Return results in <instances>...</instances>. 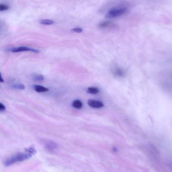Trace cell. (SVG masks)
Returning <instances> with one entry per match:
<instances>
[{"instance_id": "6da1fadb", "label": "cell", "mask_w": 172, "mask_h": 172, "mask_svg": "<svg viewBox=\"0 0 172 172\" xmlns=\"http://www.w3.org/2000/svg\"><path fill=\"white\" fill-rule=\"evenodd\" d=\"M32 155L29 153H20L9 158L4 162L6 167L11 166L16 163L25 161L31 158Z\"/></svg>"}, {"instance_id": "7a4b0ae2", "label": "cell", "mask_w": 172, "mask_h": 172, "mask_svg": "<svg viewBox=\"0 0 172 172\" xmlns=\"http://www.w3.org/2000/svg\"><path fill=\"white\" fill-rule=\"evenodd\" d=\"M127 9L126 8H115L109 11L107 13V18H111L119 17L126 13Z\"/></svg>"}, {"instance_id": "3957f363", "label": "cell", "mask_w": 172, "mask_h": 172, "mask_svg": "<svg viewBox=\"0 0 172 172\" xmlns=\"http://www.w3.org/2000/svg\"><path fill=\"white\" fill-rule=\"evenodd\" d=\"M11 50L14 53L25 52V51H31V52L37 53L39 52V51L38 50L26 47H24V46H21V47L13 48Z\"/></svg>"}, {"instance_id": "277c9868", "label": "cell", "mask_w": 172, "mask_h": 172, "mask_svg": "<svg viewBox=\"0 0 172 172\" xmlns=\"http://www.w3.org/2000/svg\"><path fill=\"white\" fill-rule=\"evenodd\" d=\"M88 104L90 107L95 108H101L104 106V104L102 102L94 100H89L88 101Z\"/></svg>"}, {"instance_id": "5b68a950", "label": "cell", "mask_w": 172, "mask_h": 172, "mask_svg": "<svg viewBox=\"0 0 172 172\" xmlns=\"http://www.w3.org/2000/svg\"><path fill=\"white\" fill-rule=\"evenodd\" d=\"M57 147V146L55 143L52 141H48L46 144L45 148L50 152L54 151Z\"/></svg>"}, {"instance_id": "8992f818", "label": "cell", "mask_w": 172, "mask_h": 172, "mask_svg": "<svg viewBox=\"0 0 172 172\" xmlns=\"http://www.w3.org/2000/svg\"><path fill=\"white\" fill-rule=\"evenodd\" d=\"M34 88L36 92L39 93L47 92L49 90L48 88L40 85H34Z\"/></svg>"}, {"instance_id": "52a82bcc", "label": "cell", "mask_w": 172, "mask_h": 172, "mask_svg": "<svg viewBox=\"0 0 172 172\" xmlns=\"http://www.w3.org/2000/svg\"><path fill=\"white\" fill-rule=\"evenodd\" d=\"M32 79L34 81H42L44 80V76L40 74H35L32 76Z\"/></svg>"}, {"instance_id": "ba28073f", "label": "cell", "mask_w": 172, "mask_h": 172, "mask_svg": "<svg viewBox=\"0 0 172 172\" xmlns=\"http://www.w3.org/2000/svg\"><path fill=\"white\" fill-rule=\"evenodd\" d=\"M72 105L74 108L79 109L82 108V103L80 100H76L74 101L73 102Z\"/></svg>"}, {"instance_id": "9c48e42d", "label": "cell", "mask_w": 172, "mask_h": 172, "mask_svg": "<svg viewBox=\"0 0 172 172\" xmlns=\"http://www.w3.org/2000/svg\"><path fill=\"white\" fill-rule=\"evenodd\" d=\"M112 24V23L110 21H105L102 22L99 25V26L102 28H104L110 26Z\"/></svg>"}, {"instance_id": "30bf717a", "label": "cell", "mask_w": 172, "mask_h": 172, "mask_svg": "<svg viewBox=\"0 0 172 172\" xmlns=\"http://www.w3.org/2000/svg\"><path fill=\"white\" fill-rule=\"evenodd\" d=\"M40 23L42 25H49L54 24L53 21L48 19L42 20L40 21Z\"/></svg>"}, {"instance_id": "8fae6325", "label": "cell", "mask_w": 172, "mask_h": 172, "mask_svg": "<svg viewBox=\"0 0 172 172\" xmlns=\"http://www.w3.org/2000/svg\"><path fill=\"white\" fill-rule=\"evenodd\" d=\"M99 92V89L96 87H90L88 88L87 90V92L90 94H96Z\"/></svg>"}, {"instance_id": "7c38bea8", "label": "cell", "mask_w": 172, "mask_h": 172, "mask_svg": "<svg viewBox=\"0 0 172 172\" xmlns=\"http://www.w3.org/2000/svg\"><path fill=\"white\" fill-rule=\"evenodd\" d=\"M13 89L20 90H23L25 89V87L24 85L22 84H17L14 85L12 86Z\"/></svg>"}, {"instance_id": "4fadbf2b", "label": "cell", "mask_w": 172, "mask_h": 172, "mask_svg": "<svg viewBox=\"0 0 172 172\" xmlns=\"http://www.w3.org/2000/svg\"><path fill=\"white\" fill-rule=\"evenodd\" d=\"M26 151L30 153L31 155H34L36 154V151L33 147H31L26 149Z\"/></svg>"}, {"instance_id": "5bb4252c", "label": "cell", "mask_w": 172, "mask_h": 172, "mask_svg": "<svg viewBox=\"0 0 172 172\" xmlns=\"http://www.w3.org/2000/svg\"><path fill=\"white\" fill-rule=\"evenodd\" d=\"M116 75L122 77L124 75V71L121 69H118L115 71Z\"/></svg>"}, {"instance_id": "9a60e30c", "label": "cell", "mask_w": 172, "mask_h": 172, "mask_svg": "<svg viewBox=\"0 0 172 172\" xmlns=\"http://www.w3.org/2000/svg\"><path fill=\"white\" fill-rule=\"evenodd\" d=\"M9 9V7L7 5L2 4H0V11H6L8 10Z\"/></svg>"}, {"instance_id": "2e32d148", "label": "cell", "mask_w": 172, "mask_h": 172, "mask_svg": "<svg viewBox=\"0 0 172 172\" xmlns=\"http://www.w3.org/2000/svg\"><path fill=\"white\" fill-rule=\"evenodd\" d=\"M72 31L74 32H76V33H80L82 32V30L80 28H75L72 29Z\"/></svg>"}, {"instance_id": "e0dca14e", "label": "cell", "mask_w": 172, "mask_h": 172, "mask_svg": "<svg viewBox=\"0 0 172 172\" xmlns=\"http://www.w3.org/2000/svg\"><path fill=\"white\" fill-rule=\"evenodd\" d=\"M6 110V107L3 104H0V110L1 111H3Z\"/></svg>"}, {"instance_id": "ac0fdd59", "label": "cell", "mask_w": 172, "mask_h": 172, "mask_svg": "<svg viewBox=\"0 0 172 172\" xmlns=\"http://www.w3.org/2000/svg\"><path fill=\"white\" fill-rule=\"evenodd\" d=\"M0 81H1V82L2 83L4 82V80H3V79L2 78L1 75V78H0Z\"/></svg>"}]
</instances>
